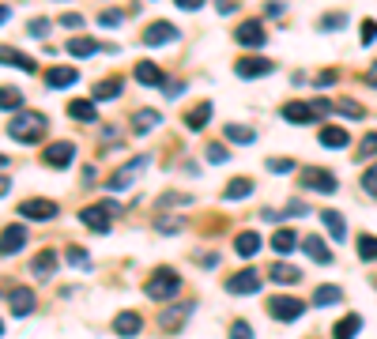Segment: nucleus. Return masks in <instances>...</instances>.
Listing matches in <instances>:
<instances>
[{
  "instance_id": "obj_4",
  "label": "nucleus",
  "mask_w": 377,
  "mask_h": 339,
  "mask_svg": "<svg viewBox=\"0 0 377 339\" xmlns=\"http://www.w3.org/2000/svg\"><path fill=\"white\" fill-rule=\"evenodd\" d=\"M114 215H117V204H109V200H102V204H91L79 212V219H84V226H91L95 234H109V226H114Z\"/></svg>"
},
{
  "instance_id": "obj_51",
  "label": "nucleus",
  "mask_w": 377,
  "mask_h": 339,
  "mask_svg": "<svg viewBox=\"0 0 377 339\" xmlns=\"http://www.w3.org/2000/svg\"><path fill=\"white\" fill-rule=\"evenodd\" d=\"M61 26H84V15H76V12L61 15Z\"/></svg>"
},
{
  "instance_id": "obj_9",
  "label": "nucleus",
  "mask_w": 377,
  "mask_h": 339,
  "mask_svg": "<svg viewBox=\"0 0 377 339\" xmlns=\"http://www.w3.org/2000/svg\"><path fill=\"white\" fill-rule=\"evenodd\" d=\"M42 159H45V166H53V170H64V166H72V159H76V148H72L68 140H61V143H49V148L42 151Z\"/></svg>"
},
{
  "instance_id": "obj_52",
  "label": "nucleus",
  "mask_w": 377,
  "mask_h": 339,
  "mask_svg": "<svg viewBox=\"0 0 377 339\" xmlns=\"http://www.w3.org/2000/svg\"><path fill=\"white\" fill-rule=\"evenodd\" d=\"M162 90H167V98H178V95H185V84H178V79H174V84H167Z\"/></svg>"
},
{
  "instance_id": "obj_27",
  "label": "nucleus",
  "mask_w": 377,
  "mask_h": 339,
  "mask_svg": "<svg viewBox=\"0 0 377 339\" xmlns=\"http://www.w3.org/2000/svg\"><path fill=\"white\" fill-rule=\"evenodd\" d=\"M121 79H102V84H98L95 90H91V98H95V102H109V98H117L121 95Z\"/></svg>"
},
{
  "instance_id": "obj_37",
  "label": "nucleus",
  "mask_w": 377,
  "mask_h": 339,
  "mask_svg": "<svg viewBox=\"0 0 377 339\" xmlns=\"http://www.w3.org/2000/svg\"><path fill=\"white\" fill-rule=\"evenodd\" d=\"M226 140H234V143H253L256 132H253L249 125H226Z\"/></svg>"
},
{
  "instance_id": "obj_44",
  "label": "nucleus",
  "mask_w": 377,
  "mask_h": 339,
  "mask_svg": "<svg viewBox=\"0 0 377 339\" xmlns=\"http://www.w3.org/2000/svg\"><path fill=\"white\" fill-rule=\"evenodd\" d=\"M344 23H347V15H344V12H336V15H325V19H321V31H339Z\"/></svg>"
},
{
  "instance_id": "obj_11",
  "label": "nucleus",
  "mask_w": 377,
  "mask_h": 339,
  "mask_svg": "<svg viewBox=\"0 0 377 339\" xmlns=\"http://www.w3.org/2000/svg\"><path fill=\"white\" fill-rule=\"evenodd\" d=\"M234 38L242 42V45H249V49H256V45L268 42V31H264V26L256 23V19H249V23H242V26L234 31Z\"/></svg>"
},
{
  "instance_id": "obj_14",
  "label": "nucleus",
  "mask_w": 377,
  "mask_h": 339,
  "mask_svg": "<svg viewBox=\"0 0 377 339\" xmlns=\"http://www.w3.org/2000/svg\"><path fill=\"white\" fill-rule=\"evenodd\" d=\"M178 26H170V23H151L144 31V45H167V42H178Z\"/></svg>"
},
{
  "instance_id": "obj_25",
  "label": "nucleus",
  "mask_w": 377,
  "mask_h": 339,
  "mask_svg": "<svg viewBox=\"0 0 377 339\" xmlns=\"http://www.w3.org/2000/svg\"><path fill=\"white\" fill-rule=\"evenodd\" d=\"M298 234H294V230H275L272 234V249L275 253H294V249H298Z\"/></svg>"
},
{
  "instance_id": "obj_22",
  "label": "nucleus",
  "mask_w": 377,
  "mask_h": 339,
  "mask_svg": "<svg viewBox=\"0 0 377 339\" xmlns=\"http://www.w3.org/2000/svg\"><path fill=\"white\" fill-rule=\"evenodd\" d=\"M8 306H12V313H15V317H26V313L34 309V294H31L26 287H15V290H12V301H8Z\"/></svg>"
},
{
  "instance_id": "obj_54",
  "label": "nucleus",
  "mask_w": 377,
  "mask_h": 339,
  "mask_svg": "<svg viewBox=\"0 0 377 339\" xmlns=\"http://www.w3.org/2000/svg\"><path fill=\"white\" fill-rule=\"evenodd\" d=\"M178 8H185V12H197V8H204V0H174Z\"/></svg>"
},
{
  "instance_id": "obj_13",
  "label": "nucleus",
  "mask_w": 377,
  "mask_h": 339,
  "mask_svg": "<svg viewBox=\"0 0 377 339\" xmlns=\"http://www.w3.org/2000/svg\"><path fill=\"white\" fill-rule=\"evenodd\" d=\"M23 245H26V230H23V226H4V230H0V256L20 253Z\"/></svg>"
},
{
  "instance_id": "obj_19",
  "label": "nucleus",
  "mask_w": 377,
  "mask_h": 339,
  "mask_svg": "<svg viewBox=\"0 0 377 339\" xmlns=\"http://www.w3.org/2000/svg\"><path fill=\"white\" fill-rule=\"evenodd\" d=\"M189 313H192V306H174L170 313H162L159 317V324H162V332H178L181 324L189 320Z\"/></svg>"
},
{
  "instance_id": "obj_43",
  "label": "nucleus",
  "mask_w": 377,
  "mask_h": 339,
  "mask_svg": "<svg viewBox=\"0 0 377 339\" xmlns=\"http://www.w3.org/2000/svg\"><path fill=\"white\" fill-rule=\"evenodd\" d=\"M358 38H362V45L377 42V19H366V23H362V31H358Z\"/></svg>"
},
{
  "instance_id": "obj_8",
  "label": "nucleus",
  "mask_w": 377,
  "mask_h": 339,
  "mask_svg": "<svg viewBox=\"0 0 377 339\" xmlns=\"http://www.w3.org/2000/svg\"><path fill=\"white\" fill-rule=\"evenodd\" d=\"M61 207L53 204V200H23L20 204V215L23 219H34V223H49V219H57Z\"/></svg>"
},
{
  "instance_id": "obj_38",
  "label": "nucleus",
  "mask_w": 377,
  "mask_h": 339,
  "mask_svg": "<svg viewBox=\"0 0 377 339\" xmlns=\"http://www.w3.org/2000/svg\"><path fill=\"white\" fill-rule=\"evenodd\" d=\"M332 113H347V117H355V121H362V106H358V102H351V98H336V102H332Z\"/></svg>"
},
{
  "instance_id": "obj_50",
  "label": "nucleus",
  "mask_w": 377,
  "mask_h": 339,
  "mask_svg": "<svg viewBox=\"0 0 377 339\" xmlns=\"http://www.w3.org/2000/svg\"><path fill=\"white\" fill-rule=\"evenodd\" d=\"M231 339H253V328L245 324V320H238V324L231 328Z\"/></svg>"
},
{
  "instance_id": "obj_20",
  "label": "nucleus",
  "mask_w": 377,
  "mask_h": 339,
  "mask_svg": "<svg viewBox=\"0 0 377 339\" xmlns=\"http://www.w3.org/2000/svg\"><path fill=\"white\" fill-rule=\"evenodd\" d=\"M68 117H72V121H95V117H98L95 98H76V102H68Z\"/></svg>"
},
{
  "instance_id": "obj_57",
  "label": "nucleus",
  "mask_w": 377,
  "mask_h": 339,
  "mask_svg": "<svg viewBox=\"0 0 377 339\" xmlns=\"http://www.w3.org/2000/svg\"><path fill=\"white\" fill-rule=\"evenodd\" d=\"M8 15H12V12H8V8H4V4H0V26H4V23H8Z\"/></svg>"
},
{
  "instance_id": "obj_45",
  "label": "nucleus",
  "mask_w": 377,
  "mask_h": 339,
  "mask_svg": "<svg viewBox=\"0 0 377 339\" xmlns=\"http://www.w3.org/2000/svg\"><path fill=\"white\" fill-rule=\"evenodd\" d=\"M362 189H366V192H370V196L377 200V166H370V170L362 173Z\"/></svg>"
},
{
  "instance_id": "obj_30",
  "label": "nucleus",
  "mask_w": 377,
  "mask_h": 339,
  "mask_svg": "<svg viewBox=\"0 0 377 339\" xmlns=\"http://www.w3.org/2000/svg\"><path fill=\"white\" fill-rule=\"evenodd\" d=\"M211 113H215V109H211V102H200V106L185 117V125L192 128V132H200V128H204V125L211 121Z\"/></svg>"
},
{
  "instance_id": "obj_39",
  "label": "nucleus",
  "mask_w": 377,
  "mask_h": 339,
  "mask_svg": "<svg viewBox=\"0 0 377 339\" xmlns=\"http://www.w3.org/2000/svg\"><path fill=\"white\" fill-rule=\"evenodd\" d=\"M20 106H23V90L0 87V109H20Z\"/></svg>"
},
{
  "instance_id": "obj_16",
  "label": "nucleus",
  "mask_w": 377,
  "mask_h": 339,
  "mask_svg": "<svg viewBox=\"0 0 377 339\" xmlns=\"http://www.w3.org/2000/svg\"><path fill=\"white\" fill-rule=\"evenodd\" d=\"M140 328H144V317L140 313H117V320H114V332L121 336V339L140 336Z\"/></svg>"
},
{
  "instance_id": "obj_59",
  "label": "nucleus",
  "mask_w": 377,
  "mask_h": 339,
  "mask_svg": "<svg viewBox=\"0 0 377 339\" xmlns=\"http://www.w3.org/2000/svg\"><path fill=\"white\" fill-rule=\"evenodd\" d=\"M0 332H4V324H0Z\"/></svg>"
},
{
  "instance_id": "obj_48",
  "label": "nucleus",
  "mask_w": 377,
  "mask_h": 339,
  "mask_svg": "<svg viewBox=\"0 0 377 339\" xmlns=\"http://www.w3.org/2000/svg\"><path fill=\"white\" fill-rule=\"evenodd\" d=\"M268 170H272V173H291L294 162H291V159H268Z\"/></svg>"
},
{
  "instance_id": "obj_23",
  "label": "nucleus",
  "mask_w": 377,
  "mask_h": 339,
  "mask_svg": "<svg viewBox=\"0 0 377 339\" xmlns=\"http://www.w3.org/2000/svg\"><path fill=\"white\" fill-rule=\"evenodd\" d=\"M234 249H238V256H256V253H261V234H253V230L238 234L234 237Z\"/></svg>"
},
{
  "instance_id": "obj_36",
  "label": "nucleus",
  "mask_w": 377,
  "mask_h": 339,
  "mask_svg": "<svg viewBox=\"0 0 377 339\" xmlns=\"http://www.w3.org/2000/svg\"><path fill=\"white\" fill-rule=\"evenodd\" d=\"M64 260L72 264V268H79V271H87L91 268V256L79 249V245H68V249H64Z\"/></svg>"
},
{
  "instance_id": "obj_47",
  "label": "nucleus",
  "mask_w": 377,
  "mask_h": 339,
  "mask_svg": "<svg viewBox=\"0 0 377 339\" xmlns=\"http://www.w3.org/2000/svg\"><path fill=\"white\" fill-rule=\"evenodd\" d=\"M121 19H125V12H117V8H109V12L98 15V23H102V26H117Z\"/></svg>"
},
{
  "instance_id": "obj_31",
  "label": "nucleus",
  "mask_w": 377,
  "mask_h": 339,
  "mask_svg": "<svg viewBox=\"0 0 377 339\" xmlns=\"http://www.w3.org/2000/svg\"><path fill=\"white\" fill-rule=\"evenodd\" d=\"M249 192H253V181L249 178H234L231 185L223 189V200H245Z\"/></svg>"
},
{
  "instance_id": "obj_2",
  "label": "nucleus",
  "mask_w": 377,
  "mask_h": 339,
  "mask_svg": "<svg viewBox=\"0 0 377 339\" xmlns=\"http://www.w3.org/2000/svg\"><path fill=\"white\" fill-rule=\"evenodd\" d=\"M45 128H49V121H45L42 113H23V117H12V125H8V136L20 143H38L45 136Z\"/></svg>"
},
{
  "instance_id": "obj_35",
  "label": "nucleus",
  "mask_w": 377,
  "mask_h": 339,
  "mask_svg": "<svg viewBox=\"0 0 377 339\" xmlns=\"http://www.w3.org/2000/svg\"><path fill=\"white\" fill-rule=\"evenodd\" d=\"M336 301H344V290L339 287H317V294H314V306H336Z\"/></svg>"
},
{
  "instance_id": "obj_32",
  "label": "nucleus",
  "mask_w": 377,
  "mask_h": 339,
  "mask_svg": "<svg viewBox=\"0 0 377 339\" xmlns=\"http://www.w3.org/2000/svg\"><path fill=\"white\" fill-rule=\"evenodd\" d=\"M98 49H102V45H98L95 38H72V42H68V53H72V57H91V53H98Z\"/></svg>"
},
{
  "instance_id": "obj_42",
  "label": "nucleus",
  "mask_w": 377,
  "mask_h": 339,
  "mask_svg": "<svg viewBox=\"0 0 377 339\" xmlns=\"http://www.w3.org/2000/svg\"><path fill=\"white\" fill-rule=\"evenodd\" d=\"M204 159H208V162H215V166H219V162H226V159H231V151H226V148H219V143H208Z\"/></svg>"
},
{
  "instance_id": "obj_49",
  "label": "nucleus",
  "mask_w": 377,
  "mask_h": 339,
  "mask_svg": "<svg viewBox=\"0 0 377 339\" xmlns=\"http://www.w3.org/2000/svg\"><path fill=\"white\" fill-rule=\"evenodd\" d=\"M49 26H53L49 19H34L31 26H26V31H31V34H34V38H45V34H49Z\"/></svg>"
},
{
  "instance_id": "obj_1",
  "label": "nucleus",
  "mask_w": 377,
  "mask_h": 339,
  "mask_svg": "<svg viewBox=\"0 0 377 339\" xmlns=\"http://www.w3.org/2000/svg\"><path fill=\"white\" fill-rule=\"evenodd\" d=\"M279 113H283V121H291V125H314L317 117L332 113V102H328V98H314V102H287Z\"/></svg>"
},
{
  "instance_id": "obj_15",
  "label": "nucleus",
  "mask_w": 377,
  "mask_h": 339,
  "mask_svg": "<svg viewBox=\"0 0 377 339\" xmlns=\"http://www.w3.org/2000/svg\"><path fill=\"white\" fill-rule=\"evenodd\" d=\"M302 249H306L309 260H317V264H328L332 260V249L325 245V237H317V234H306L302 237Z\"/></svg>"
},
{
  "instance_id": "obj_26",
  "label": "nucleus",
  "mask_w": 377,
  "mask_h": 339,
  "mask_svg": "<svg viewBox=\"0 0 377 339\" xmlns=\"http://www.w3.org/2000/svg\"><path fill=\"white\" fill-rule=\"evenodd\" d=\"M53 268H57V253H53V249H42L38 256H34V276L49 279V276H53Z\"/></svg>"
},
{
  "instance_id": "obj_58",
  "label": "nucleus",
  "mask_w": 377,
  "mask_h": 339,
  "mask_svg": "<svg viewBox=\"0 0 377 339\" xmlns=\"http://www.w3.org/2000/svg\"><path fill=\"white\" fill-rule=\"evenodd\" d=\"M4 166H8V159H4V155H0V170H4Z\"/></svg>"
},
{
  "instance_id": "obj_7",
  "label": "nucleus",
  "mask_w": 377,
  "mask_h": 339,
  "mask_svg": "<svg viewBox=\"0 0 377 339\" xmlns=\"http://www.w3.org/2000/svg\"><path fill=\"white\" fill-rule=\"evenodd\" d=\"M140 170H147V155H140V159H132L128 166H121V170L114 173V178L106 181V189H109V192H121V189H128V185L136 181V173H140Z\"/></svg>"
},
{
  "instance_id": "obj_41",
  "label": "nucleus",
  "mask_w": 377,
  "mask_h": 339,
  "mask_svg": "<svg viewBox=\"0 0 377 339\" xmlns=\"http://www.w3.org/2000/svg\"><path fill=\"white\" fill-rule=\"evenodd\" d=\"M377 155V132L362 136V143H358V159H374Z\"/></svg>"
},
{
  "instance_id": "obj_34",
  "label": "nucleus",
  "mask_w": 377,
  "mask_h": 339,
  "mask_svg": "<svg viewBox=\"0 0 377 339\" xmlns=\"http://www.w3.org/2000/svg\"><path fill=\"white\" fill-rule=\"evenodd\" d=\"M272 279L275 283H298L302 279V268H291V264H272Z\"/></svg>"
},
{
  "instance_id": "obj_21",
  "label": "nucleus",
  "mask_w": 377,
  "mask_h": 339,
  "mask_svg": "<svg viewBox=\"0 0 377 339\" xmlns=\"http://www.w3.org/2000/svg\"><path fill=\"white\" fill-rule=\"evenodd\" d=\"M321 143H325L328 151H339V148H347L351 140H347V132L339 125H325V128H321Z\"/></svg>"
},
{
  "instance_id": "obj_3",
  "label": "nucleus",
  "mask_w": 377,
  "mask_h": 339,
  "mask_svg": "<svg viewBox=\"0 0 377 339\" xmlns=\"http://www.w3.org/2000/svg\"><path fill=\"white\" fill-rule=\"evenodd\" d=\"M144 290L151 301H170V298H178V290H181V276L174 268H159V271H151Z\"/></svg>"
},
{
  "instance_id": "obj_24",
  "label": "nucleus",
  "mask_w": 377,
  "mask_h": 339,
  "mask_svg": "<svg viewBox=\"0 0 377 339\" xmlns=\"http://www.w3.org/2000/svg\"><path fill=\"white\" fill-rule=\"evenodd\" d=\"M76 79H79L76 68H49V72H45V84H49V87H72Z\"/></svg>"
},
{
  "instance_id": "obj_53",
  "label": "nucleus",
  "mask_w": 377,
  "mask_h": 339,
  "mask_svg": "<svg viewBox=\"0 0 377 339\" xmlns=\"http://www.w3.org/2000/svg\"><path fill=\"white\" fill-rule=\"evenodd\" d=\"M362 79H366V87H374V90H377V61L370 64V68H366V76H362Z\"/></svg>"
},
{
  "instance_id": "obj_33",
  "label": "nucleus",
  "mask_w": 377,
  "mask_h": 339,
  "mask_svg": "<svg viewBox=\"0 0 377 339\" xmlns=\"http://www.w3.org/2000/svg\"><path fill=\"white\" fill-rule=\"evenodd\" d=\"M321 219H325V226H328V234H332V242H344V237H347L344 215H336V212H325Z\"/></svg>"
},
{
  "instance_id": "obj_56",
  "label": "nucleus",
  "mask_w": 377,
  "mask_h": 339,
  "mask_svg": "<svg viewBox=\"0 0 377 339\" xmlns=\"http://www.w3.org/2000/svg\"><path fill=\"white\" fill-rule=\"evenodd\" d=\"M8 189H12V181H8V178H0V196H8Z\"/></svg>"
},
{
  "instance_id": "obj_12",
  "label": "nucleus",
  "mask_w": 377,
  "mask_h": 339,
  "mask_svg": "<svg viewBox=\"0 0 377 339\" xmlns=\"http://www.w3.org/2000/svg\"><path fill=\"white\" fill-rule=\"evenodd\" d=\"M226 290L231 294H256L261 290V276L256 271H238V276L226 279Z\"/></svg>"
},
{
  "instance_id": "obj_18",
  "label": "nucleus",
  "mask_w": 377,
  "mask_h": 339,
  "mask_svg": "<svg viewBox=\"0 0 377 339\" xmlns=\"http://www.w3.org/2000/svg\"><path fill=\"white\" fill-rule=\"evenodd\" d=\"M136 79H140L144 87H167V79H162L159 64H151V61H140V64H136Z\"/></svg>"
},
{
  "instance_id": "obj_28",
  "label": "nucleus",
  "mask_w": 377,
  "mask_h": 339,
  "mask_svg": "<svg viewBox=\"0 0 377 339\" xmlns=\"http://www.w3.org/2000/svg\"><path fill=\"white\" fill-rule=\"evenodd\" d=\"M159 121H162V117L155 113V109H140V113L132 117V132H136V136H144V132H151V128L159 125Z\"/></svg>"
},
{
  "instance_id": "obj_46",
  "label": "nucleus",
  "mask_w": 377,
  "mask_h": 339,
  "mask_svg": "<svg viewBox=\"0 0 377 339\" xmlns=\"http://www.w3.org/2000/svg\"><path fill=\"white\" fill-rule=\"evenodd\" d=\"M306 212H309V207L302 204V200H291V204L279 212V219H294V215H306Z\"/></svg>"
},
{
  "instance_id": "obj_55",
  "label": "nucleus",
  "mask_w": 377,
  "mask_h": 339,
  "mask_svg": "<svg viewBox=\"0 0 377 339\" xmlns=\"http://www.w3.org/2000/svg\"><path fill=\"white\" fill-rule=\"evenodd\" d=\"M336 84V72H321L317 76V87H332Z\"/></svg>"
},
{
  "instance_id": "obj_29",
  "label": "nucleus",
  "mask_w": 377,
  "mask_h": 339,
  "mask_svg": "<svg viewBox=\"0 0 377 339\" xmlns=\"http://www.w3.org/2000/svg\"><path fill=\"white\" fill-rule=\"evenodd\" d=\"M358 328H362V317H358V313H351V317H344V320L336 324L332 339H355V336H358Z\"/></svg>"
},
{
  "instance_id": "obj_5",
  "label": "nucleus",
  "mask_w": 377,
  "mask_h": 339,
  "mask_svg": "<svg viewBox=\"0 0 377 339\" xmlns=\"http://www.w3.org/2000/svg\"><path fill=\"white\" fill-rule=\"evenodd\" d=\"M302 313H306V306H302V298H287V294H279V298H268V317L283 320V324H291V320H298Z\"/></svg>"
},
{
  "instance_id": "obj_10",
  "label": "nucleus",
  "mask_w": 377,
  "mask_h": 339,
  "mask_svg": "<svg viewBox=\"0 0 377 339\" xmlns=\"http://www.w3.org/2000/svg\"><path fill=\"white\" fill-rule=\"evenodd\" d=\"M234 72L242 79H256V76H268V72H275V61L272 57H242L234 64Z\"/></svg>"
},
{
  "instance_id": "obj_40",
  "label": "nucleus",
  "mask_w": 377,
  "mask_h": 339,
  "mask_svg": "<svg viewBox=\"0 0 377 339\" xmlns=\"http://www.w3.org/2000/svg\"><path fill=\"white\" fill-rule=\"evenodd\" d=\"M358 260H377V237L374 234L358 237Z\"/></svg>"
},
{
  "instance_id": "obj_17",
  "label": "nucleus",
  "mask_w": 377,
  "mask_h": 339,
  "mask_svg": "<svg viewBox=\"0 0 377 339\" xmlns=\"http://www.w3.org/2000/svg\"><path fill=\"white\" fill-rule=\"evenodd\" d=\"M0 64H8V68H20V72H31V76L38 72V64H34L31 57H23L20 49H8V45L0 49Z\"/></svg>"
},
{
  "instance_id": "obj_6",
  "label": "nucleus",
  "mask_w": 377,
  "mask_h": 339,
  "mask_svg": "<svg viewBox=\"0 0 377 339\" xmlns=\"http://www.w3.org/2000/svg\"><path fill=\"white\" fill-rule=\"evenodd\" d=\"M298 181H302V189L325 192V196H328V192H336V189H339V181H336L328 170H321V166H306V170L298 173Z\"/></svg>"
}]
</instances>
